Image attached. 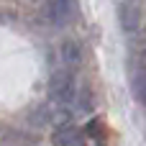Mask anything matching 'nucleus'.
<instances>
[{
    "label": "nucleus",
    "mask_w": 146,
    "mask_h": 146,
    "mask_svg": "<svg viewBox=\"0 0 146 146\" xmlns=\"http://www.w3.org/2000/svg\"><path fill=\"white\" fill-rule=\"evenodd\" d=\"M49 95L56 105H72L77 100V85L69 72H54L49 80Z\"/></svg>",
    "instance_id": "obj_1"
},
{
    "label": "nucleus",
    "mask_w": 146,
    "mask_h": 146,
    "mask_svg": "<svg viewBox=\"0 0 146 146\" xmlns=\"http://www.w3.org/2000/svg\"><path fill=\"white\" fill-rule=\"evenodd\" d=\"M46 15L56 26H67L77 15V0H49L46 3Z\"/></svg>",
    "instance_id": "obj_2"
},
{
    "label": "nucleus",
    "mask_w": 146,
    "mask_h": 146,
    "mask_svg": "<svg viewBox=\"0 0 146 146\" xmlns=\"http://www.w3.org/2000/svg\"><path fill=\"white\" fill-rule=\"evenodd\" d=\"M118 21L123 31L133 33L141 23V0H118Z\"/></svg>",
    "instance_id": "obj_3"
},
{
    "label": "nucleus",
    "mask_w": 146,
    "mask_h": 146,
    "mask_svg": "<svg viewBox=\"0 0 146 146\" xmlns=\"http://www.w3.org/2000/svg\"><path fill=\"white\" fill-rule=\"evenodd\" d=\"M54 146H87V136L82 128L67 123L54 131Z\"/></svg>",
    "instance_id": "obj_4"
},
{
    "label": "nucleus",
    "mask_w": 146,
    "mask_h": 146,
    "mask_svg": "<svg viewBox=\"0 0 146 146\" xmlns=\"http://www.w3.org/2000/svg\"><path fill=\"white\" fill-rule=\"evenodd\" d=\"M131 90H133V98L146 108V69H139L131 77Z\"/></svg>",
    "instance_id": "obj_5"
},
{
    "label": "nucleus",
    "mask_w": 146,
    "mask_h": 146,
    "mask_svg": "<svg viewBox=\"0 0 146 146\" xmlns=\"http://www.w3.org/2000/svg\"><path fill=\"white\" fill-rule=\"evenodd\" d=\"M62 56H64V64H67V67H77V64L82 62L80 44H74V41H67V44L62 46Z\"/></svg>",
    "instance_id": "obj_6"
},
{
    "label": "nucleus",
    "mask_w": 146,
    "mask_h": 146,
    "mask_svg": "<svg viewBox=\"0 0 146 146\" xmlns=\"http://www.w3.org/2000/svg\"><path fill=\"white\" fill-rule=\"evenodd\" d=\"M85 136H92V139H98L100 146H105V128H103V123L100 121H90L87 123V133Z\"/></svg>",
    "instance_id": "obj_7"
}]
</instances>
